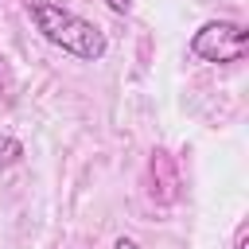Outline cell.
I'll list each match as a JSON object with an SVG mask.
<instances>
[{
	"mask_svg": "<svg viewBox=\"0 0 249 249\" xmlns=\"http://www.w3.org/2000/svg\"><path fill=\"white\" fill-rule=\"evenodd\" d=\"M113 249H136V241H132V237H117V241H113Z\"/></svg>",
	"mask_w": 249,
	"mask_h": 249,
	"instance_id": "8992f818",
	"label": "cell"
},
{
	"mask_svg": "<svg viewBox=\"0 0 249 249\" xmlns=\"http://www.w3.org/2000/svg\"><path fill=\"white\" fill-rule=\"evenodd\" d=\"M233 249H249V226H241V230H237V237H233Z\"/></svg>",
	"mask_w": 249,
	"mask_h": 249,
	"instance_id": "277c9868",
	"label": "cell"
},
{
	"mask_svg": "<svg viewBox=\"0 0 249 249\" xmlns=\"http://www.w3.org/2000/svg\"><path fill=\"white\" fill-rule=\"evenodd\" d=\"M0 86H4V78H0Z\"/></svg>",
	"mask_w": 249,
	"mask_h": 249,
	"instance_id": "52a82bcc",
	"label": "cell"
},
{
	"mask_svg": "<svg viewBox=\"0 0 249 249\" xmlns=\"http://www.w3.org/2000/svg\"><path fill=\"white\" fill-rule=\"evenodd\" d=\"M23 156V148H19V140H12V136H0V167H8V163H16Z\"/></svg>",
	"mask_w": 249,
	"mask_h": 249,
	"instance_id": "3957f363",
	"label": "cell"
},
{
	"mask_svg": "<svg viewBox=\"0 0 249 249\" xmlns=\"http://www.w3.org/2000/svg\"><path fill=\"white\" fill-rule=\"evenodd\" d=\"M23 8H27V16H31V23H35V31H39L47 43L62 47L70 58H82V62L105 58L109 43H105V31H101L93 19H82L78 12L54 4V0H23Z\"/></svg>",
	"mask_w": 249,
	"mask_h": 249,
	"instance_id": "6da1fadb",
	"label": "cell"
},
{
	"mask_svg": "<svg viewBox=\"0 0 249 249\" xmlns=\"http://www.w3.org/2000/svg\"><path fill=\"white\" fill-rule=\"evenodd\" d=\"M105 4H109V8H113V12H117V16H124V12H128V8H132V0H105Z\"/></svg>",
	"mask_w": 249,
	"mask_h": 249,
	"instance_id": "5b68a950",
	"label": "cell"
},
{
	"mask_svg": "<svg viewBox=\"0 0 249 249\" xmlns=\"http://www.w3.org/2000/svg\"><path fill=\"white\" fill-rule=\"evenodd\" d=\"M245 47H249V31L237 19H206L191 35V54L202 58V62H214V66L241 62Z\"/></svg>",
	"mask_w": 249,
	"mask_h": 249,
	"instance_id": "7a4b0ae2",
	"label": "cell"
}]
</instances>
